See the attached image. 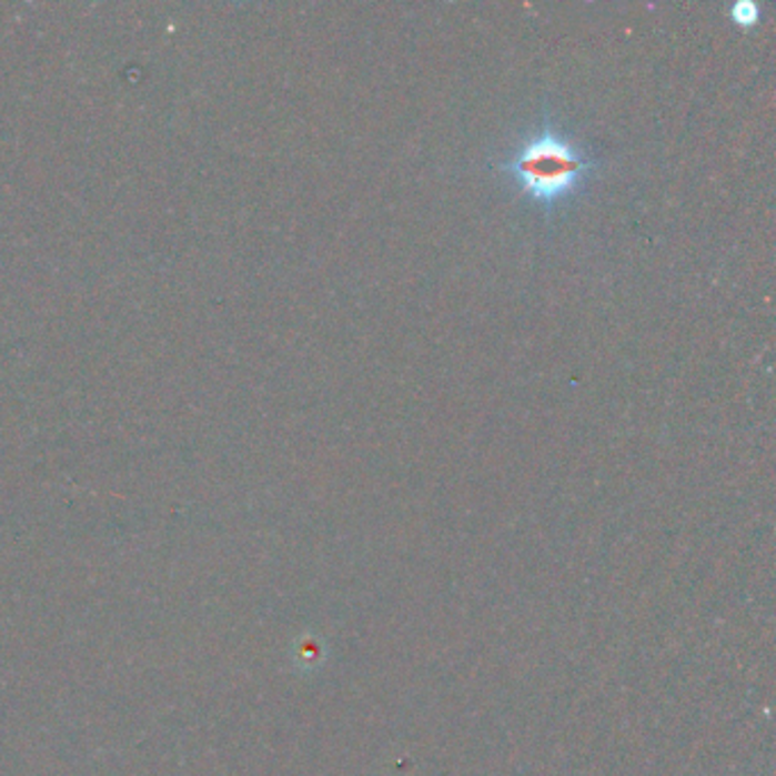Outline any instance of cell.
I'll use <instances>...</instances> for the list:
<instances>
[{"label":"cell","instance_id":"cell-2","mask_svg":"<svg viewBox=\"0 0 776 776\" xmlns=\"http://www.w3.org/2000/svg\"><path fill=\"white\" fill-rule=\"evenodd\" d=\"M728 19H732V23L740 30H752L760 23L763 8L754 3V0H736L732 10H728Z\"/></svg>","mask_w":776,"mask_h":776},{"label":"cell","instance_id":"cell-1","mask_svg":"<svg viewBox=\"0 0 776 776\" xmlns=\"http://www.w3.org/2000/svg\"><path fill=\"white\" fill-rule=\"evenodd\" d=\"M602 167L597 151L550 114L526 130L496 164L515 196L544 216H554L578 201Z\"/></svg>","mask_w":776,"mask_h":776}]
</instances>
